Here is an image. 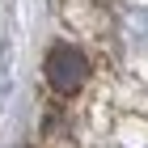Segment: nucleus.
<instances>
[{
    "label": "nucleus",
    "instance_id": "f257e3e1",
    "mask_svg": "<svg viewBox=\"0 0 148 148\" xmlns=\"http://www.w3.org/2000/svg\"><path fill=\"white\" fill-rule=\"evenodd\" d=\"M47 80H51L55 93H76L80 85L89 80V59H85V51H76V47H68V42H55L47 51Z\"/></svg>",
    "mask_w": 148,
    "mask_h": 148
}]
</instances>
